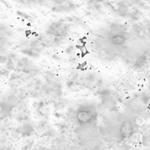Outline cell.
Returning <instances> with one entry per match:
<instances>
[{
	"label": "cell",
	"instance_id": "1",
	"mask_svg": "<svg viewBox=\"0 0 150 150\" xmlns=\"http://www.w3.org/2000/svg\"><path fill=\"white\" fill-rule=\"evenodd\" d=\"M133 128H132V125L130 122L127 121L124 123L122 127L121 133L124 137H129L131 135Z\"/></svg>",
	"mask_w": 150,
	"mask_h": 150
},
{
	"label": "cell",
	"instance_id": "2",
	"mask_svg": "<svg viewBox=\"0 0 150 150\" xmlns=\"http://www.w3.org/2000/svg\"><path fill=\"white\" fill-rule=\"evenodd\" d=\"M90 117H91V115L89 114V113L81 112L79 114V120H81V121L83 122H86L88 120H89Z\"/></svg>",
	"mask_w": 150,
	"mask_h": 150
},
{
	"label": "cell",
	"instance_id": "3",
	"mask_svg": "<svg viewBox=\"0 0 150 150\" xmlns=\"http://www.w3.org/2000/svg\"><path fill=\"white\" fill-rule=\"evenodd\" d=\"M124 38L120 36V37H117V38H114L113 41H114V43H117V44H121L124 42Z\"/></svg>",
	"mask_w": 150,
	"mask_h": 150
}]
</instances>
